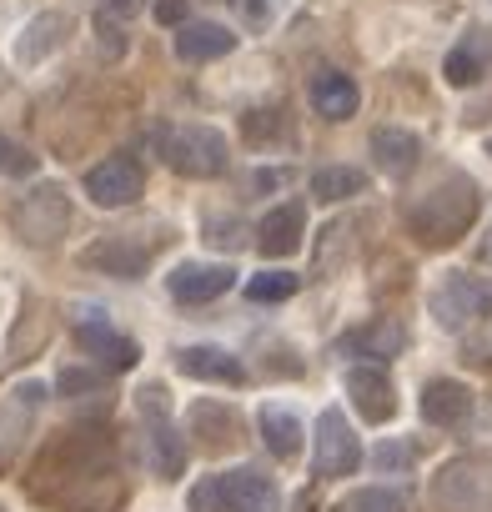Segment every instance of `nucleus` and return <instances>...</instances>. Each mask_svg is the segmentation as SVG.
Segmentation results:
<instances>
[{
	"mask_svg": "<svg viewBox=\"0 0 492 512\" xmlns=\"http://www.w3.org/2000/svg\"><path fill=\"white\" fill-rule=\"evenodd\" d=\"M36 472H41L36 492L51 497L66 512H101V507H111L121 497V487H116V447L101 432H81L76 427L51 452H41Z\"/></svg>",
	"mask_w": 492,
	"mask_h": 512,
	"instance_id": "obj_1",
	"label": "nucleus"
},
{
	"mask_svg": "<svg viewBox=\"0 0 492 512\" xmlns=\"http://www.w3.org/2000/svg\"><path fill=\"white\" fill-rule=\"evenodd\" d=\"M482 211V191L467 171H442L427 191H417L407 201V231L422 246H452L462 241V231L477 221Z\"/></svg>",
	"mask_w": 492,
	"mask_h": 512,
	"instance_id": "obj_2",
	"label": "nucleus"
},
{
	"mask_svg": "<svg viewBox=\"0 0 492 512\" xmlns=\"http://www.w3.org/2000/svg\"><path fill=\"white\" fill-rule=\"evenodd\" d=\"M282 492L257 467H231L191 487V512H277Z\"/></svg>",
	"mask_w": 492,
	"mask_h": 512,
	"instance_id": "obj_3",
	"label": "nucleus"
},
{
	"mask_svg": "<svg viewBox=\"0 0 492 512\" xmlns=\"http://www.w3.org/2000/svg\"><path fill=\"white\" fill-rule=\"evenodd\" d=\"M156 156L176 171V176H191V181H211L226 171L231 151H226V136L216 126H161L156 131Z\"/></svg>",
	"mask_w": 492,
	"mask_h": 512,
	"instance_id": "obj_4",
	"label": "nucleus"
},
{
	"mask_svg": "<svg viewBox=\"0 0 492 512\" xmlns=\"http://www.w3.org/2000/svg\"><path fill=\"white\" fill-rule=\"evenodd\" d=\"M11 221H16V236H21L26 246H56V241L71 231V196H66L56 181L31 186V191L16 201Z\"/></svg>",
	"mask_w": 492,
	"mask_h": 512,
	"instance_id": "obj_5",
	"label": "nucleus"
},
{
	"mask_svg": "<svg viewBox=\"0 0 492 512\" xmlns=\"http://www.w3.org/2000/svg\"><path fill=\"white\" fill-rule=\"evenodd\" d=\"M427 312H432V317H437V327H447V332H462L467 322L492 317V277L452 272L447 282H437V287H432Z\"/></svg>",
	"mask_w": 492,
	"mask_h": 512,
	"instance_id": "obj_6",
	"label": "nucleus"
},
{
	"mask_svg": "<svg viewBox=\"0 0 492 512\" xmlns=\"http://www.w3.org/2000/svg\"><path fill=\"white\" fill-rule=\"evenodd\" d=\"M442 512H492V457H462L432 482Z\"/></svg>",
	"mask_w": 492,
	"mask_h": 512,
	"instance_id": "obj_7",
	"label": "nucleus"
},
{
	"mask_svg": "<svg viewBox=\"0 0 492 512\" xmlns=\"http://www.w3.org/2000/svg\"><path fill=\"white\" fill-rule=\"evenodd\" d=\"M151 256H156V241H141L131 231H106L81 251V267L116 277V282H141L151 272Z\"/></svg>",
	"mask_w": 492,
	"mask_h": 512,
	"instance_id": "obj_8",
	"label": "nucleus"
},
{
	"mask_svg": "<svg viewBox=\"0 0 492 512\" xmlns=\"http://www.w3.org/2000/svg\"><path fill=\"white\" fill-rule=\"evenodd\" d=\"M76 342H81V352L96 357L106 372H131V367L141 362V347H136L126 332L111 327L106 307H81V317H76Z\"/></svg>",
	"mask_w": 492,
	"mask_h": 512,
	"instance_id": "obj_9",
	"label": "nucleus"
},
{
	"mask_svg": "<svg viewBox=\"0 0 492 512\" xmlns=\"http://www.w3.org/2000/svg\"><path fill=\"white\" fill-rule=\"evenodd\" d=\"M141 191H146V171L136 156H106L101 166L86 171V201L101 211H121V206L141 201Z\"/></svg>",
	"mask_w": 492,
	"mask_h": 512,
	"instance_id": "obj_10",
	"label": "nucleus"
},
{
	"mask_svg": "<svg viewBox=\"0 0 492 512\" xmlns=\"http://www.w3.org/2000/svg\"><path fill=\"white\" fill-rule=\"evenodd\" d=\"M312 467H317V477H347L362 467V442L342 407H327L317 417V462Z\"/></svg>",
	"mask_w": 492,
	"mask_h": 512,
	"instance_id": "obj_11",
	"label": "nucleus"
},
{
	"mask_svg": "<svg viewBox=\"0 0 492 512\" xmlns=\"http://www.w3.org/2000/svg\"><path fill=\"white\" fill-rule=\"evenodd\" d=\"M236 287V272L226 262H181L166 272V292L181 302V307H201V302H216L221 292Z\"/></svg>",
	"mask_w": 492,
	"mask_h": 512,
	"instance_id": "obj_12",
	"label": "nucleus"
},
{
	"mask_svg": "<svg viewBox=\"0 0 492 512\" xmlns=\"http://www.w3.org/2000/svg\"><path fill=\"white\" fill-rule=\"evenodd\" d=\"M342 387H347L352 407H357L367 422H392V412H397V397H392V377H387L377 362H357V367H347Z\"/></svg>",
	"mask_w": 492,
	"mask_h": 512,
	"instance_id": "obj_13",
	"label": "nucleus"
},
{
	"mask_svg": "<svg viewBox=\"0 0 492 512\" xmlns=\"http://www.w3.org/2000/svg\"><path fill=\"white\" fill-rule=\"evenodd\" d=\"M307 101H312V111H317L322 121H352L357 106H362V91H357V81H352L347 71L322 66V71H312V81H307Z\"/></svg>",
	"mask_w": 492,
	"mask_h": 512,
	"instance_id": "obj_14",
	"label": "nucleus"
},
{
	"mask_svg": "<svg viewBox=\"0 0 492 512\" xmlns=\"http://www.w3.org/2000/svg\"><path fill=\"white\" fill-rule=\"evenodd\" d=\"M186 422H191L196 442L206 447V457L236 452V447H241V437H246V427H241V412H236V407H226V402H196Z\"/></svg>",
	"mask_w": 492,
	"mask_h": 512,
	"instance_id": "obj_15",
	"label": "nucleus"
},
{
	"mask_svg": "<svg viewBox=\"0 0 492 512\" xmlns=\"http://www.w3.org/2000/svg\"><path fill=\"white\" fill-rule=\"evenodd\" d=\"M71 26H76L71 11H41V16H31V26L16 36V61L21 66H41L46 56H56L71 41Z\"/></svg>",
	"mask_w": 492,
	"mask_h": 512,
	"instance_id": "obj_16",
	"label": "nucleus"
},
{
	"mask_svg": "<svg viewBox=\"0 0 492 512\" xmlns=\"http://www.w3.org/2000/svg\"><path fill=\"white\" fill-rule=\"evenodd\" d=\"M302 231H307V206L302 201H282L262 216L257 226V246L262 256H272V262H282V256H292L302 246Z\"/></svg>",
	"mask_w": 492,
	"mask_h": 512,
	"instance_id": "obj_17",
	"label": "nucleus"
},
{
	"mask_svg": "<svg viewBox=\"0 0 492 512\" xmlns=\"http://www.w3.org/2000/svg\"><path fill=\"white\" fill-rule=\"evenodd\" d=\"M176 367L186 372V377H196V382H221V387H241L246 382V367L236 362V352H226V347H181L176 352Z\"/></svg>",
	"mask_w": 492,
	"mask_h": 512,
	"instance_id": "obj_18",
	"label": "nucleus"
},
{
	"mask_svg": "<svg viewBox=\"0 0 492 512\" xmlns=\"http://www.w3.org/2000/svg\"><path fill=\"white\" fill-rule=\"evenodd\" d=\"M231 51H236V31H226L216 21H191L176 31V56L186 66H206V61H221Z\"/></svg>",
	"mask_w": 492,
	"mask_h": 512,
	"instance_id": "obj_19",
	"label": "nucleus"
},
{
	"mask_svg": "<svg viewBox=\"0 0 492 512\" xmlns=\"http://www.w3.org/2000/svg\"><path fill=\"white\" fill-rule=\"evenodd\" d=\"M417 407H422V417H427L432 427H457V422L472 412V392H467V382H457V377H432V382L422 387Z\"/></svg>",
	"mask_w": 492,
	"mask_h": 512,
	"instance_id": "obj_20",
	"label": "nucleus"
},
{
	"mask_svg": "<svg viewBox=\"0 0 492 512\" xmlns=\"http://www.w3.org/2000/svg\"><path fill=\"white\" fill-rule=\"evenodd\" d=\"M257 427H262V442H267V452H272L277 462H292V457L302 452V442H307L302 417H297L292 407H282V402H262Z\"/></svg>",
	"mask_w": 492,
	"mask_h": 512,
	"instance_id": "obj_21",
	"label": "nucleus"
},
{
	"mask_svg": "<svg viewBox=\"0 0 492 512\" xmlns=\"http://www.w3.org/2000/svg\"><path fill=\"white\" fill-rule=\"evenodd\" d=\"M372 156H377V166H382L387 176H407V171L422 161V141H417V131H407V126H377V131H372Z\"/></svg>",
	"mask_w": 492,
	"mask_h": 512,
	"instance_id": "obj_22",
	"label": "nucleus"
},
{
	"mask_svg": "<svg viewBox=\"0 0 492 512\" xmlns=\"http://www.w3.org/2000/svg\"><path fill=\"white\" fill-rule=\"evenodd\" d=\"M46 342H51V312L36 297H26L21 317H16V332L6 342V362H31L36 352H46Z\"/></svg>",
	"mask_w": 492,
	"mask_h": 512,
	"instance_id": "obj_23",
	"label": "nucleus"
},
{
	"mask_svg": "<svg viewBox=\"0 0 492 512\" xmlns=\"http://www.w3.org/2000/svg\"><path fill=\"white\" fill-rule=\"evenodd\" d=\"M402 347H407V327H402L397 317H377V322H367V327H357V332L342 337V352H362V357H372V362H387V357H397Z\"/></svg>",
	"mask_w": 492,
	"mask_h": 512,
	"instance_id": "obj_24",
	"label": "nucleus"
},
{
	"mask_svg": "<svg viewBox=\"0 0 492 512\" xmlns=\"http://www.w3.org/2000/svg\"><path fill=\"white\" fill-rule=\"evenodd\" d=\"M146 447H151V472L161 482H176L186 472V447H181V437L171 432L166 417H146Z\"/></svg>",
	"mask_w": 492,
	"mask_h": 512,
	"instance_id": "obj_25",
	"label": "nucleus"
},
{
	"mask_svg": "<svg viewBox=\"0 0 492 512\" xmlns=\"http://www.w3.org/2000/svg\"><path fill=\"white\" fill-rule=\"evenodd\" d=\"M241 136H246V146H277L282 136H292V121H287V111L282 106H257V111H246L241 116Z\"/></svg>",
	"mask_w": 492,
	"mask_h": 512,
	"instance_id": "obj_26",
	"label": "nucleus"
},
{
	"mask_svg": "<svg viewBox=\"0 0 492 512\" xmlns=\"http://www.w3.org/2000/svg\"><path fill=\"white\" fill-rule=\"evenodd\" d=\"M357 191H367V176L357 166H322V171H312V196L317 201H352Z\"/></svg>",
	"mask_w": 492,
	"mask_h": 512,
	"instance_id": "obj_27",
	"label": "nucleus"
},
{
	"mask_svg": "<svg viewBox=\"0 0 492 512\" xmlns=\"http://www.w3.org/2000/svg\"><path fill=\"white\" fill-rule=\"evenodd\" d=\"M201 241H211L221 251H236V246H246V226L231 211H206L201 216Z\"/></svg>",
	"mask_w": 492,
	"mask_h": 512,
	"instance_id": "obj_28",
	"label": "nucleus"
},
{
	"mask_svg": "<svg viewBox=\"0 0 492 512\" xmlns=\"http://www.w3.org/2000/svg\"><path fill=\"white\" fill-rule=\"evenodd\" d=\"M442 76H447V86H477V76H482L477 36H472V41H462L457 51H447V61H442Z\"/></svg>",
	"mask_w": 492,
	"mask_h": 512,
	"instance_id": "obj_29",
	"label": "nucleus"
},
{
	"mask_svg": "<svg viewBox=\"0 0 492 512\" xmlns=\"http://www.w3.org/2000/svg\"><path fill=\"white\" fill-rule=\"evenodd\" d=\"M297 287H302L297 272H257L246 282V297L252 302H287V297H297Z\"/></svg>",
	"mask_w": 492,
	"mask_h": 512,
	"instance_id": "obj_30",
	"label": "nucleus"
},
{
	"mask_svg": "<svg viewBox=\"0 0 492 512\" xmlns=\"http://www.w3.org/2000/svg\"><path fill=\"white\" fill-rule=\"evenodd\" d=\"M337 512H407V497L392 492V487H362V492L342 497Z\"/></svg>",
	"mask_w": 492,
	"mask_h": 512,
	"instance_id": "obj_31",
	"label": "nucleus"
},
{
	"mask_svg": "<svg viewBox=\"0 0 492 512\" xmlns=\"http://www.w3.org/2000/svg\"><path fill=\"white\" fill-rule=\"evenodd\" d=\"M36 151H26L21 141H11V136H0V176H11V181H21V176H36Z\"/></svg>",
	"mask_w": 492,
	"mask_h": 512,
	"instance_id": "obj_32",
	"label": "nucleus"
},
{
	"mask_svg": "<svg viewBox=\"0 0 492 512\" xmlns=\"http://www.w3.org/2000/svg\"><path fill=\"white\" fill-rule=\"evenodd\" d=\"M91 31H96V41H101V56H106V61H116V56H126V46H131V31H126L121 21H111L106 11H96V21H91Z\"/></svg>",
	"mask_w": 492,
	"mask_h": 512,
	"instance_id": "obj_33",
	"label": "nucleus"
},
{
	"mask_svg": "<svg viewBox=\"0 0 492 512\" xmlns=\"http://www.w3.org/2000/svg\"><path fill=\"white\" fill-rule=\"evenodd\" d=\"M367 462H372L377 472H407V467L417 462V447H412V442H377V447L367 452Z\"/></svg>",
	"mask_w": 492,
	"mask_h": 512,
	"instance_id": "obj_34",
	"label": "nucleus"
},
{
	"mask_svg": "<svg viewBox=\"0 0 492 512\" xmlns=\"http://www.w3.org/2000/svg\"><path fill=\"white\" fill-rule=\"evenodd\" d=\"M101 382H106V377H101L96 367H66V372L56 377V387H61L66 397H81V392H101Z\"/></svg>",
	"mask_w": 492,
	"mask_h": 512,
	"instance_id": "obj_35",
	"label": "nucleus"
},
{
	"mask_svg": "<svg viewBox=\"0 0 492 512\" xmlns=\"http://www.w3.org/2000/svg\"><path fill=\"white\" fill-rule=\"evenodd\" d=\"M136 412H141V417H166V412H171V392H166L161 382H146V387L136 392Z\"/></svg>",
	"mask_w": 492,
	"mask_h": 512,
	"instance_id": "obj_36",
	"label": "nucleus"
},
{
	"mask_svg": "<svg viewBox=\"0 0 492 512\" xmlns=\"http://www.w3.org/2000/svg\"><path fill=\"white\" fill-rule=\"evenodd\" d=\"M241 21H246V31H267L272 26V0H241Z\"/></svg>",
	"mask_w": 492,
	"mask_h": 512,
	"instance_id": "obj_37",
	"label": "nucleus"
},
{
	"mask_svg": "<svg viewBox=\"0 0 492 512\" xmlns=\"http://www.w3.org/2000/svg\"><path fill=\"white\" fill-rule=\"evenodd\" d=\"M156 21H161V26H171V31L191 26V16H186V0H156Z\"/></svg>",
	"mask_w": 492,
	"mask_h": 512,
	"instance_id": "obj_38",
	"label": "nucleus"
},
{
	"mask_svg": "<svg viewBox=\"0 0 492 512\" xmlns=\"http://www.w3.org/2000/svg\"><path fill=\"white\" fill-rule=\"evenodd\" d=\"M287 181H292V171H252V196H262L272 186H287Z\"/></svg>",
	"mask_w": 492,
	"mask_h": 512,
	"instance_id": "obj_39",
	"label": "nucleus"
},
{
	"mask_svg": "<svg viewBox=\"0 0 492 512\" xmlns=\"http://www.w3.org/2000/svg\"><path fill=\"white\" fill-rule=\"evenodd\" d=\"M111 21H121V26H131V16L141 11V0H106V6H101Z\"/></svg>",
	"mask_w": 492,
	"mask_h": 512,
	"instance_id": "obj_40",
	"label": "nucleus"
},
{
	"mask_svg": "<svg viewBox=\"0 0 492 512\" xmlns=\"http://www.w3.org/2000/svg\"><path fill=\"white\" fill-rule=\"evenodd\" d=\"M482 262L492 267V226H487V236H482Z\"/></svg>",
	"mask_w": 492,
	"mask_h": 512,
	"instance_id": "obj_41",
	"label": "nucleus"
}]
</instances>
